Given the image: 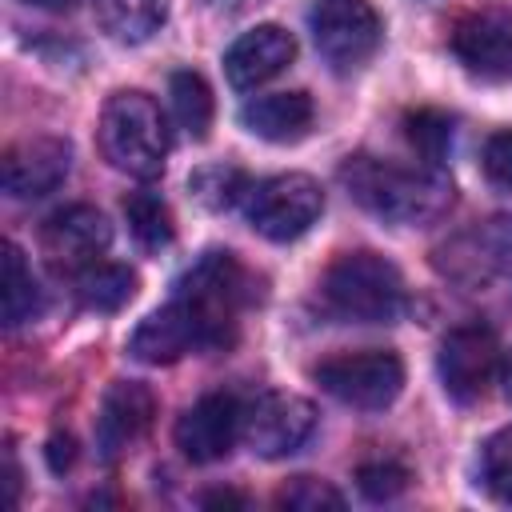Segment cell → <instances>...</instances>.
<instances>
[{
    "mask_svg": "<svg viewBox=\"0 0 512 512\" xmlns=\"http://www.w3.org/2000/svg\"><path fill=\"white\" fill-rule=\"evenodd\" d=\"M344 192L372 216L388 224H428L452 204V180L440 164H396L380 156H348L340 164Z\"/></svg>",
    "mask_w": 512,
    "mask_h": 512,
    "instance_id": "6da1fadb",
    "label": "cell"
},
{
    "mask_svg": "<svg viewBox=\"0 0 512 512\" xmlns=\"http://www.w3.org/2000/svg\"><path fill=\"white\" fill-rule=\"evenodd\" d=\"M176 300L196 320L200 352H220L236 344L240 312L252 300V276L232 252L212 248L176 280Z\"/></svg>",
    "mask_w": 512,
    "mask_h": 512,
    "instance_id": "7a4b0ae2",
    "label": "cell"
},
{
    "mask_svg": "<svg viewBox=\"0 0 512 512\" xmlns=\"http://www.w3.org/2000/svg\"><path fill=\"white\" fill-rule=\"evenodd\" d=\"M320 304L344 324H392L408 304L404 276L388 256L356 248L336 256L320 276Z\"/></svg>",
    "mask_w": 512,
    "mask_h": 512,
    "instance_id": "3957f363",
    "label": "cell"
},
{
    "mask_svg": "<svg viewBox=\"0 0 512 512\" xmlns=\"http://www.w3.org/2000/svg\"><path fill=\"white\" fill-rule=\"evenodd\" d=\"M168 120L160 104L144 92H116L100 112V152L112 168L152 180L168 160Z\"/></svg>",
    "mask_w": 512,
    "mask_h": 512,
    "instance_id": "277c9868",
    "label": "cell"
},
{
    "mask_svg": "<svg viewBox=\"0 0 512 512\" xmlns=\"http://www.w3.org/2000/svg\"><path fill=\"white\" fill-rule=\"evenodd\" d=\"M324 212V192L312 176L304 172H284V176H268L248 184L244 192V216L248 224L276 244H288L296 236H304Z\"/></svg>",
    "mask_w": 512,
    "mask_h": 512,
    "instance_id": "5b68a950",
    "label": "cell"
},
{
    "mask_svg": "<svg viewBox=\"0 0 512 512\" xmlns=\"http://www.w3.org/2000/svg\"><path fill=\"white\" fill-rule=\"evenodd\" d=\"M316 384L336 396L348 408H388L404 388V364L388 348H360V352H336L316 364Z\"/></svg>",
    "mask_w": 512,
    "mask_h": 512,
    "instance_id": "8992f818",
    "label": "cell"
},
{
    "mask_svg": "<svg viewBox=\"0 0 512 512\" xmlns=\"http://www.w3.org/2000/svg\"><path fill=\"white\" fill-rule=\"evenodd\" d=\"M320 56L336 72H352L380 48V16L368 0H320L308 16Z\"/></svg>",
    "mask_w": 512,
    "mask_h": 512,
    "instance_id": "52a82bcc",
    "label": "cell"
},
{
    "mask_svg": "<svg viewBox=\"0 0 512 512\" xmlns=\"http://www.w3.org/2000/svg\"><path fill=\"white\" fill-rule=\"evenodd\" d=\"M312 428H316V408L304 396H296V392H260L256 400L244 404L240 440L256 456L280 460V456H292L296 448H304Z\"/></svg>",
    "mask_w": 512,
    "mask_h": 512,
    "instance_id": "ba28073f",
    "label": "cell"
},
{
    "mask_svg": "<svg viewBox=\"0 0 512 512\" xmlns=\"http://www.w3.org/2000/svg\"><path fill=\"white\" fill-rule=\"evenodd\" d=\"M440 384L456 404H472L484 396L492 376L500 372V344L488 324H460L440 340Z\"/></svg>",
    "mask_w": 512,
    "mask_h": 512,
    "instance_id": "9c48e42d",
    "label": "cell"
},
{
    "mask_svg": "<svg viewBox=\"0 0 512 512\" xmlns=\"http://www.w3.org/2000/svg\"><path fill=\"white\" fill-rule=\"evenodd\" d=\"M108 244H112V224L92 204H68L52 212L40 228V252L64 276H80L88 264H96L108 252Z\"/></svg>",
    "mask_w": 512,
    "mask_h": 512,
    "instance_id": "30bf717a",
    "label": "cell"
},
{
    "mask_svg": "<svg viewBox=\"0 0 512 512\" xmlns=\"http://www.w3.org/2000/svg\"><path fill=\"white\" fill-rule=\"evenodd\" d=\"M240 424H244V404L232 392H208L176 420V448L192 464L224 460L240 440Z\"/></svg>",
    "mask_w": 512,
    "mask_h": 512,
    "instance_id": "8fae6325",
    "label": "cell"
},
{
    "mask_svg": "<svg viewBox=\"0 0 512 512\" xmlns=\"http://www.w3.org/2000/svg\"><path fill=\"white\" fill-rule=\"evenodd\" d=\"M456 60L484 80L512 76V8H476L452 28Z\"/></svg>",
    "mask_w": 512,
    "mask_h": 512,
    "instance_id": "7c38bea8",
    "label": "cell"
},
{
    "mask_svg": "<svg viewBox=\"0 0 512 512\" xmlns=\"http://www.w3.org/2000/svg\"><path fill=\"white\" fill-rule=\"evenodd\" d=\"M72 168V148L60 136H28L4 152V192L12 200H36L60 188Z\"/></svg>",
    "mask_w": 512,
    "mask_h": 512,
    "instance_id": "4fadbf2b",
    "label": "cell"
},
{
    "mask_svg": "<svg viewBox=\"0 0 512 512\" xmlns=\"http://www.w3.org/2000/svg\"><path fill=\"white\" fill-rule=\"evenodd\" d=\"M292 60H296L292 32L280 24H256L244 36H236L232 48L224 52V76L232 88L248 92V88L268 84L272 76H280Z\"/></svg>",
    "mask_w": 512,
    "mask_h": 512,
    "instance_id": "5bb4252c",
    "label": "cell"
},
{
    "mask_svg": "<svg viewBox=\"0 0 512 512\" xmlns=\"http://www.w3.org/2000/svg\"><path fill=\"white\" fill-rule=\"evenodd\" d=\"M444 272L460 284H488L512 280V220H492L444 248Z\"/></svg>",
    "mask_w": 512,
    "mask_h": 512,
    "instance_id": "9a60e30c",
    "label": "cell"
},
{
    "mask_svg": "<svg viewBox=\"0 0 512 512\" xmlns=\"http://www.w3.org/2000/svg\"><path fill=\"white\" fill-rule=\"evenodd\" d=\"M156 416V400L144 384L136 380H116L104 400H100V420H96V448L104 460H116L128 444H136Z\"/></svg>",
    "mask_w": 512,
    "mask_h": 512,
    "instance_id": "2e32d148",
    "label": "cell"
},
{
    "mask_svg": "<svg viewBox=\"0 0 512 512\" xmlns=\"http://www.w3.org/2000/svg\"><path fill=\"white\" fill-rule=\"evenodd\" d=\"M128 352L140 364H176L188 352H200V332L196 320L188 316V308L172 296L164 308H156L152 316L140 320V328L128 340Z\"/></svg>",
    "mask_w": 512,
    "mask_h": 512,
    "instance_id": "e0dca14e",
    "label": "cell"
},
{
    "mask_svg": "<svg viewBox=\"0 0 512 512\" xmlns=\"http://www.w3.org/2000/svg\"><path fill=\"white\" fill-rule=\"evenodd\" d=\"M312 96L308 92H272L256 96L240 108V120L252 136L272 140V144H292L312 128Z\"/></svg>",
    "mask_w": 512,
    "mask_h": 512,
    "instance_id": "ac0fdd59",
    "label": "cell"
},
{
    "mask_svg": "<svg viewBox=\"0 0 512 512\" xmlns=\"http://www.w3.org/2000/svg\"><path fill=\"white\" fill-rule=\"evenodd\" d=\"M100 28L120 44H144L168 20V0H92Z\"/></svg>",
    "mask_w": 512,
    "mask_h": 512,
    "instance_id": "d6986e66",
    "label": "cell"
},
{
    "mask_svg": "<svg viewBox=\"0 0 512 512\" xmlns=\"http://www.w3.org/2000/svg\"><path fill=\"white\" fill-rule=\"evenodd\" d=\"M44 308V292L16 244H4V272H0V316L8 328L36 320Z\"/></svg>",
    "mask_w": 512,
    "mask_h": 512,
    "instance_id": "ffe728a7",
    "label": "cell"
},
{
    "mask_svg": "<svg viewBox=\"0 0 512 512\" xmlns=\"http://www.w3.org/2000/svg\"><path fill=\"white\" fill-rule=\"evenodd\" d=\"M76 296L92 312H116L136 296V272L128 264L96 260L76 276Z\"/></svg>",
    "mask_w": 512,
    "mask_h": 512,
    "instance_id": "44dd1931",
    "label": "cell"
},
{
    "mask_svg": "<svg viewBox=\"0 0 512 512\" xmlns=\"http://www.w3.org/2000/svg\"><path fill=\"white\" fill-rule=\"evenodd\" d=\"M168 96H172L176 124H180L192 140H204L208 128H212V88H208V80H204L200 72H192V68L172 72Z\"/></svg>",
    "mask_w": 512,
    "mask_h": 512,
    "instance_id": "7402d4cb",
    "label": "cell"
},
{
    "mask_svg": "<svg viewBox=\"0 0 512 512\" xmlns=\"http://www.w3.org/2000/svg\"><path fill=\"white\" fill-rule=\"evenodd\" d=\"M124 216H128V228H132V236L144 244V248H164V244H172V212H168V204L156 196V192H148V188H140V192H132L128 200H124Z\"/></svg>",
    "mask_w": 512,
    "mask_h": 512,
    "instance_id": "603a6c76",
    "label": "cell"
},
{
    "mask_svg": "<svg viewBox=\"0 0 512 512\" xmlns=\"http://www.w3.org/2000/svg\"><path fill=\"white\" fill-rule=\"evenodd\" d=\"M404 136L420 152L424 164H440L448 144H452V120L436 108H416V112L404 116Z\"/></svg>",
    "mask_w": 512,
    "mask_h": 512,
    "instance_id": "cb8c5ba5",
    "label": "cell"
},
{
    "mask_svg": "<svg viewBox=\"0 0 512 512\" xmlns=\"http://www.w3.org/2000/svg\"><path fill=\"white\" fill-rule=\"evenodd\" d=\"M480 480L500 500L512 504V428H500L480 448Z\"/></svg>",
    "mask_w": 512,
    "mask_h": 512,
    "instance_id": "d4e9b609",
    "label": "cell"
},
{
    "mask_svg": "<svg viewBox=\"0 0 512 512\" xmlns=\"http://www.w3.org/2000/svg\"><path fill=\"white\" fill-rule=\"evenodd\" d=\"M276 504L280 508H292V512H340L344 508V496L332 484L316 480V476H296L292 484L280 488Z\"/></svg>",
    "mask_w": 512,
    "mask_h": 512,
    "instance_id": "484cf974",
    "label": "cell"
},
{
    "mask_svg": "<svg viewBox=\"0 0 512 512\" xmlns=\"http://www.w3.org/2000/svg\"><path fill=\"white\" fill-rule=\"evenodd\" d=\"M356 484L368 500H392L408 488V468L396 460H368V464H360Z\"/></svg>",
    "mask_w": 512,
    "mask_h": 512,
    "instance_id": "4316f807",
    "label": "cell"
},
{
    "mask_svg": "<svg viewBox=\"0 0 512 512\" xmlns=\"http://www.w3.org/2000/svg\"><path fill=\"white\" fill-rule=\"evenodd\" d=\"M480 164H484V176H488L496 188L512 192V128H504V132H492V136L484 140Z\"/></svg>",
    "mask_w": 512,
    "mask_h": 512,
    "instance_id": "83f0119b",
    "label": "cell"
},
{
    "mask_svg": "<svg viewBox=\"0 0 512 512\" xmlns=\"http://www.w3.org/2000/svg\"><path fill=\"white\" fill-rule=\"evenodd\" d=\"M72 460H76V440L72 436H52L48 440V464H52V472L72 468Z\"/></svg>",
    "mask_w": 512,
    "mask_h": 512,
    "instance_id": "f1b7e54d",
    "label": "cell"
},
{
    "mask_svg": "<svg viewBox=\"0 0 512 512\" xmlns=\"http://www.w3.org/2000/svg\"><path fill=\"white\" fill-rule=\"evenodd\" d=\"M4 484H8V504H16L20 500V468H16L12 448L4 452Z\"/></svg>",
    "mask_w": 512,
    "mask_h": 512,
    "instance_id": "f546056e",
    "label": "cell"
},
{
    "mask_svg": "<svg viewBox=\"0 0 512 512\" xmlns=\"http://www.w3.org/2000/svg\"><path fill=\"white\" fill-rule=\"evenodd\" d=\"M500 388H504V396L512 400V348L500 352Z\"/></svg>",
    "mask_w": 512,
    "mask_h": 512,
    "instance_id": "4dcf8cb0",
    "label": "cell"
},
{
    "mask_svg": "<svg viewBox=\"0 0 512 512\" xmlns=\"http://www.w3.org/2000/svg\"><path fill=\"white\" fill-rule=\"evenodd\" d=\"M204 504H208V508H212V504H244V496H236V492H208Z\"/></svg>",
    "mask_w": 512,
    "mask_h": 512,
    "instance_id": "1f68e13d",
    "label": "cell"
},
{
    "mask_svg": "<svg viewBox=\"0 0 512 512\" xmlns=\"http://www.w3.org/2000/svg\"><path fill=\"white\" fill-rule=\"evenodd\" d=\"M28 4H40V8H72L80 0H28Z\"/></svg>",
    "mask_w": 512,
    "mask_h": 512,
    "instance_id": "d6a6232c",
    "label": "cell"
}]
</instances>
